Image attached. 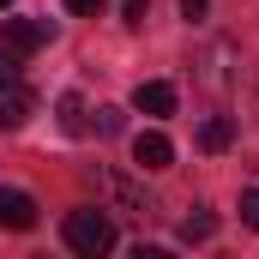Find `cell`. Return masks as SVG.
Masks as SVG:
<instances>
[{
	"instance_id": "cell-1",
	"label": "cell",
	"mask_w": 259,
	"mask_h": 259,
	"mask_svg": "<svg viewBox=\"0 0 259 259\" xmlns=\"http://www.w3.org/2000/svg\"><path fill=\"white\" fill-rule=\"evenodd\" d=\"M66 247L72 253H84V259H97V253H109L115 247V223H109V211H72L66 217Z\"/></svg>"
},
{
	"instance_id": "cell-2",
	"label": "cell",
	"mask_w": 259,
	"mask_h": 259,
	"mask_svg": "<svg viewBox=\"0 0 259 259\" xmlns=\"http://www.w3.org/2000/svg\"><path fill=\"white\" fill-rule=\"evenodd\" d=\"M97 181H103V193L115 199V211H127V217H139V223H151V217H157V199L145 193L133 175H121V169H97Z\"/></svg>"
},
{
	"instance_id": "cell-3",
	"label": "cell",
	"mask_w": 259,
	"mask_h": 259,
	"mask_svg": "<svg viewBox=\"0 0 259 259\" xmlns=\"http://www.w3.org/2000/svg\"><path fill=\"white\" fill-rule=\"evenodd\" d=\"M30 121V84L18 78V66H12V55L0 61V127H24Z\"/></svg>"
},
{
	"instance_id": "cell-4",
	"label": "cell",
	"mask_w": 259,
	"mask_h": 259,
	"mask_svg": "<svg viewBox=\"0 0 259 259\" xmlns=\"http://www.w3.org/2000/svg\"><path fill=\"white\" fill-rule=\"evenodd\" d=\"M0 42H6L12 61H24V55H36V49L49 42V24H42V18H6V24H0Z\"/></svg>"
},
{
	"instance_id": "cell-5",
	"label": "cell",
	"mask_w": 259,
	"mask_h": 259,
	"mask_svg": "<svg viewBox=\"0 0 259 259\" xmlns=\"http://www.w3.org/2000/svg\"><path fill=\"white\" fill-rule=\"evenodd\" d=\"M133 109H139V115H151V121L175 115V84H169V78H145V84L133 91Z\"/></svg>"
},
{
	"instance_id": "cell-6",
	"label": "cell",
	"mask_w": 259,
	"mask_h": 259,
	"mask_svg": "<svg viewBox=\"0 0 259 259\" xmlns=\"http://www.w3.org/2000/svg\"><path fill=\"white\" fill-rule=\"evenodd\" d=\"M133 163H139V169H169V163H175V145H169V133H139V139H133Z\"/></svg>"
},
{
	"instance_id": "cell-7",
	"label": "cell",
	"mask_w": 259,
	"mask_h": 259,
	"mask_svg": "<svg viewBox=\"0 0 259 259\" xmlns=\"http://www.w3.org/2000/svg\"><path fill=\"white\" fill-rule=\"evenodd\" d=\"M0 229H36V199L18 187H0Z\"/></svg>"
},
{
	"instance_id": "cell-8",
	"label": "cell",
	"mask_w": 259,
	"mask_h": 259,
	"mask_svg": "<svg viewBox=\"0 0 259 259\" xmlns=\"http://www.w3.org/2000/svg\"><path fill=\"white\" fill-rule=\"evenodd\" d=\"M199 145H205V151H229V145H235V121H229V115H205V121H199Z\"/></svg>"
},
{
	"instance_id": "cell-9",
	"label": "cell",
	"mask_w": 259,
	"mask_h": 259,
	"mask_svg": "<svg viewBox=\"0 0 259 259\" xmlns=\"http://www.w3.org/2000/svg\"><path fill=\"white\" fill-rule=\"evenodd\" d=\"M211 235H217V217H211L205 205H193V211L181 217V241L193 247V241H211Z\"/></svg>"
},
{
	"instance_id": "cell-10",
	"label": "cell",
	"mask_w": 259,
	"mask_h": 259,
	"mask_svg": "<svg viewBox=\"0 0 259 259\" xmlns=\"http://www.w3.org/2000/svg\"><path fill=\"white\" fill-rule=\"evenodd\" d=\"M61 127L78 139V133H91V115H84V97H61Z\"/></svg>"
},
{
	"instance_id": "cell-11",
	"label": "cell",
	"mask_w": 259,
	"mask_h": 259,
	"mask_svg": "<svg viewBox=\"0 0 259 259\" xmlns=\"http://www.w3.org/2000/svg\"><path fill=\"white\" fill-rule=\"evenodd\" d=\"M91 127H97V133H121V109H115V103H103V109H97V121H91Z\"/></svg>"
},
{
	"instance_id": "cell-12",
	"label": "cell",
	"mask_w": 259,
	"mask_h": 259,
	"mask_svg": "<svg viewBox=\"0 0 259 259\" xmlns=\"http://www.w3.org/2000/svg\"><path fill=\"white\" fill-rule=\"evenodd\" d=\"M241 223H247V229H259V187H247V193H241Z\"/></svg>"
},
{
	"instance_id": "cell-13",
	"label": "cell",
	"mask_w": 259,
	"mask_h": 259,
	"mask_svg": "<svg viewBox=\"0 0 259 259\" xmlns=\"http://www.w3.org/2000/svg\"><path fill=\"white\" fill-rule=\"evenodd\" d=\"M121 18L127 24H145V0H121Z\"/></svg>"
},
{
	"instance_id": "cell-14",
	"label": "cell",
	"mask_w": 259,
	"mask_h": 259,
	"mask_svg": "<svg viewBox=\"0 0 259 259\" xmlns=\"http://www.w3.org/2000/svg\"><path fill=\"white\" fill-rule=\"evenodd\" d=\"M181 12H187V18H205V12H211V0H181Z\"/></svg>"
},
{
	"instance_id": "cell-15",
	"label": "cell",
	"mask_w": 259,
	"mask_h": 259,
	"mask_svg": "<svg viewBox=\"0 0 259 259\" xmlns=\"http://www.w3.org/2000/svg\"><path fill=\"white\" fill-rule=\"evenodd\" d=\"M103 0H66V12H97Z\"/></svg>"
},
{
	"instance_id": "cell-16",
	"label": "cell",
	"mask_w": 259,
	"mask_h": 259,
	"mask_svg": "<svg viewBox=\"0 0 259 259\" xmlns=\"http://www.w3.org/2000/svg\"><path fill=\"white\" fill-rule=\"evenodd\" d=\"M6 6H12V0H0V12H6Z\"/></svg>"
}]
</instances>
